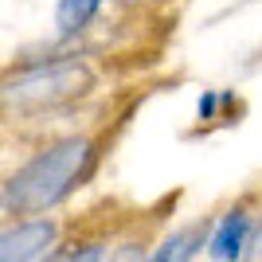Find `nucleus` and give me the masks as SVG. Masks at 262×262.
Returning <instances> with one entry per match:
<instances>
[{
  "instance_id": "obj_1",
  "label": "nucleus",
  "mask_w": 262,
  "mask_h": 262,
  "mask_svg": "<svg viewBox=\"0 0 262 262\" xmlns=\"http://www.w3.org/2000/svg\"><path fill=\"white\" fill-rule=\"evenodd\" d=\"M90 161H94V145L86 137L55 141L51 149L35 153L16 176H8V184L0 188V208L8 215H35L55 208L86 176Z\"/></svg>"
},
{
  "instance_id": "obj_2",
  "label": "nucleus",
  "mask_w": 262,
  "mask_h": 262,
  "mask_svg": "<svg viewBox=\"0 0 262 262\" xmlns=\"http://www.w3.org/2000/svg\"><path fill=\"white\" fill-rule=\"evenodd\" d=\"M90 86H94V75L86 63L59 59V63L32 67V71L0 82V110L4 114H43V110L82 98Z\"/></svg>"
},
{
  "instance_id": "obj_3",
  "label": "nucleus",
  "mask_w": 262,
  "mask_h": 262,
  "mask_svg": "<svg viewBox=\"0 0 262 262\" xmlns=\"http://www.w3.org/2000/svg\"><path fill=\"white\" fill-rule=\"evenodd\" d=\"M59 239V227L51 219H32L20 227L0 231V262H28V258H43Z\"/></svg>"
},
{
  "instance_id": "obj_4",
  "label": "nucleus",
  "mask_w": 262,
  "mask_h": 262,
  "mask_svg": "<svg viewBox=\"0 0 262 262\" xmlns=\"http://www.w3.org/2000/svg\"><path fill=\"white\" fill-rule=\"evenodd\" d=\"M247 247H251V215L243 208H235V211L223 215V223H219L215 235H211V254L231 262V258H243Z\"/></svg>"
},
{
  "instance_id": "obj_5",
  "label": "nucleus",
  "mask_w": 262,
  "mask_h": 262,
  "mask_svg": "<svg viewBox=\"0 0 262 262\" xmlns=\"http://www.w3.org/2000/svg\"><path fill=\"white\" fill-rule=\"evenodd\" d=\"M102 4H106V0H59V8H55V28H59V35H78L98 16Z\"/></svg>"
},
{
  "instance_id": "obj_6",
  "label": "nucleus",
  "mask_w": 262,
  "mask_h": 262,
  "mask_svg": "<svg viewBox=\"0 0 262 262\" xmlns=\"http://www.w3.org/2000/svg\"><path fill=\"white\" fill-rule=\"evenodd\" d=\"M204 239H208V227H204V223H196V227H188V231L168 235V239H164V247L153 254V258H157V262H184V258H192V254H200Z\"/></svg>"
},
{
  "instance_id": "obj_7",
  "label": "nucleus",
  "mask_w": 262,
  "mask_h": 262,
  "mask_svg": "<svg viewBox=\"0 0 262 262\" xmlns=\"http://www.w3.org/2000/svg\"><path fill=\"white\" fill-rule=\"evenodd\" d=\"M215 94H204V98H200V118H204V121H211V118H215Z\"/></svg>"
},
{
  "instance_id": "obj_8",
  "label": "nucleus",
  "mask_w": 262,
  "mask_h": 262,
  "mask_svg": "<svg viewBox=\"0 0 262 262\" xmlns=\"http://www.w3.org/2000/svg\"><path fill=\"white\" fill-rule=\"evenodd\" d=\"M106 251H98V247H82V251H67V254H59V258H102Z\"/></svg>"
}]
</instances>
